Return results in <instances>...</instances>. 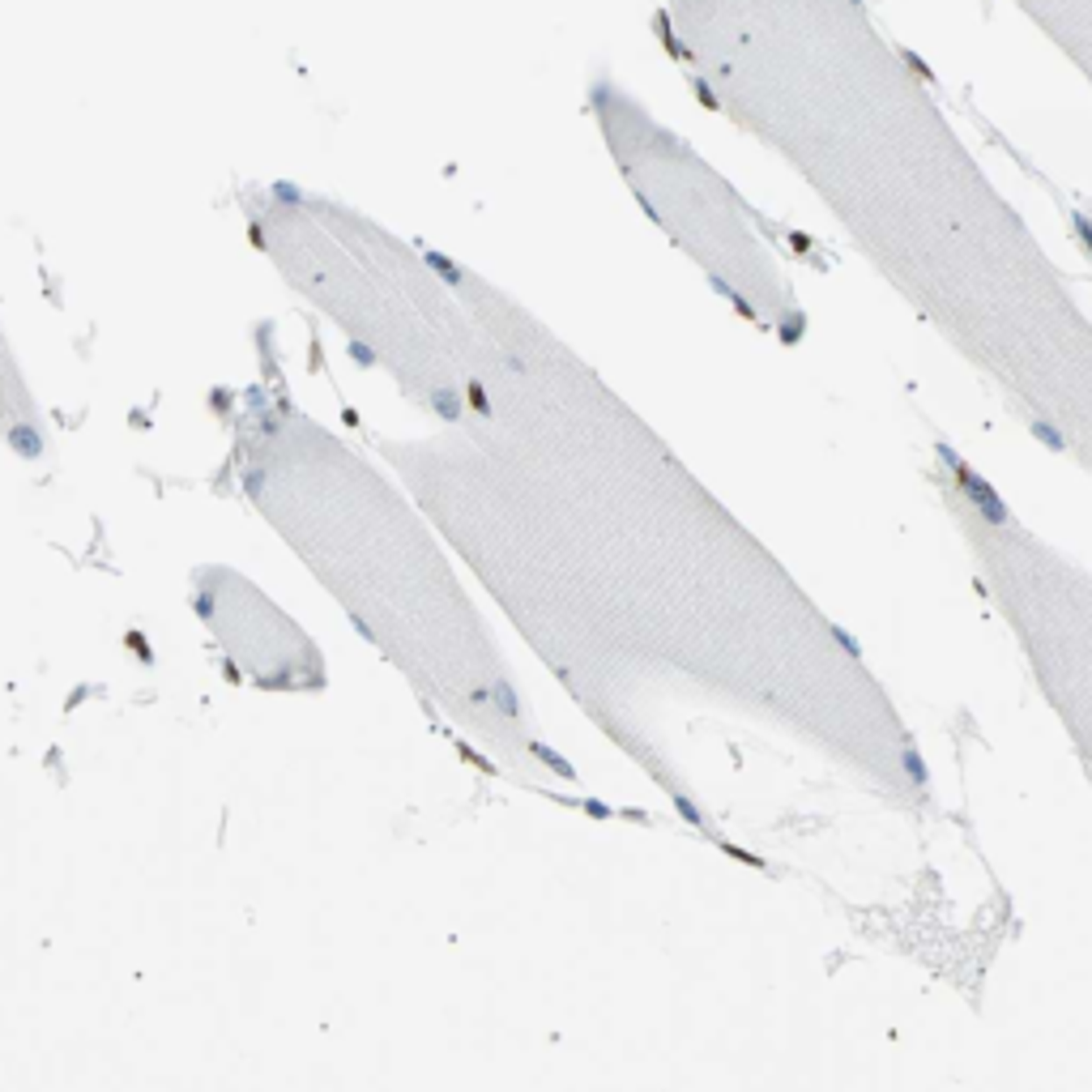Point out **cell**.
<instances>
[{"mask_svg": "<svg viewBox=\"0 0 1092 1092\" xmlns=\"http://www.w3.org/2000/svg\"><path fill=\"white\" fill-rule=\"evenodd\" d=\"M525 751H530V756H533L538 764H546V768H551L555 777H567V781H576V768H572V764L563 760L560 751H551V747H546L542 738H530V747H525Z\"/></svg>", "mask_w": 1092, "mask_h": 1092, "instance_id": "obj_8", "label": "cell"}, {"mask_svg": "<svg viewBox=\"0 0 1092 1092\" xmlns=\"http://www.w3.org/2000/svg\"><path fill=\"white\" fill-rule=\"evenodd\" d=\"M585 107L640 214L679 257H687V265L700 269L713 295L777 346L807 342L811 312L794 273L802 261L798 235L743 197L734 180L606 68L589 77Z\"/></svg>", "mask_w": 1092, "mask_h": 1092, "instance_id": "obj_4", "label": "cell"}, {"mask_svg": "<svg viewBox=\"0 0 1092 1092\" xmlns=\"http://www.w3.org/2000/svg\"><path fill=\"white\" fill-rule=\"evenodd\" d=\"M900 772H905V781H909L913 790H926V786H930V768H926L922 751H918L913 743H905V747H900Z\"/></svg>", "mask_w": 1092, "mask_h": 1092, "instance_id": "obj_7", "label": "cell"}, {"mask_svg": "<svg viewBox=\"0 0 1092 1092\" xmlns=\"http://www.w3.org/2000/svg\"><path fill=\"white\" fill-rule=\"evenodd\" d=\"M0 440L13 453H39L43 448V419L31 398V384L13 359L4 333H0Z\"/></svg>", "mask_w": 1092, "mask_h": 1092, "instance_id": "obj_6", "label": "cell"}, {"mask_svg": "<svg viewBox=\"0 0 1092 1092\" xmlns=\"http://www.w3.org/2000/svg\"><path fill=\"white\" fill-rule=\"evenodd\" d=\"M235 469L252 508L307 563L363 640L414 662L427 683L440 679L435 658L448 653L483 713L508 726L525 717L512 679L483 683L465 670V658L483 649L478 619L440 533L398 478L278 398L243 405Z\"/></svg>", "mask_w": 1092, "mask_h": 1092, "instance_id": "obj_2", "label": "cell"}, {"mask_svg": "<svg viewBox=\"0 0 1092 1092\" xmlns=\"http://www.w3.org/2000/svg\"><path fill=\"white\" fill-rule=\"evenodd\" d=\"M197 610L227 645L235 662L248 674H257L265 687H307L321 683V658L312 640H303L299 628L269 606L265 594H257L243 576L227 567H209L197 576Z\"/></svg>", "mask_w": 1092, "mask_h": 1092, "instance_id": "obj_5", "label": "cell"}, {"mask_svg": "<svg viewBox=\"0 0 1092 1092\" xmlns=\"http://www.w3.org/2000/svg\"><path fill=\"white\" fill-rule=\"evenodd\" d=\"M674 811H679L687 824H700V811H695V802L687 794H674Z\"/></svg>", "mask_w": 1092, "mask_h": 1092, "instance_id": "obj_9", "label": "cell"}, {"mask_svg": "<svg viewBox=\"0 0 1092 1092\" xmlns=\"http://www.w3.org/2000/svg\"><path fill=\"white\" fill-rule=\"evenodd\" d=\"M695 102L786 163L1020 427L1092 478V307L870 0H662Z\"/></svg>", "mask_w": 1092, "mask_h": 1092, "instance_id": "obj_1", "label": "cell"}, {"mask_svg": "<svg viewBox=\"0 0 1092 1092\" xmlns=\"http://www.w3.org/2000/svg\"><path fill=\"white\" fill-rule=\"evenodd\" d=\"M239 209L291 291L329 316L355 355L380 367L435 427L478 401L491 333L469 291V265L295 184L243 188Z\"/></svg>", "mask_w": 1092, "mask_h": 1092, "instance_id": "obj_3", "label": "cell"}]
</instances>
